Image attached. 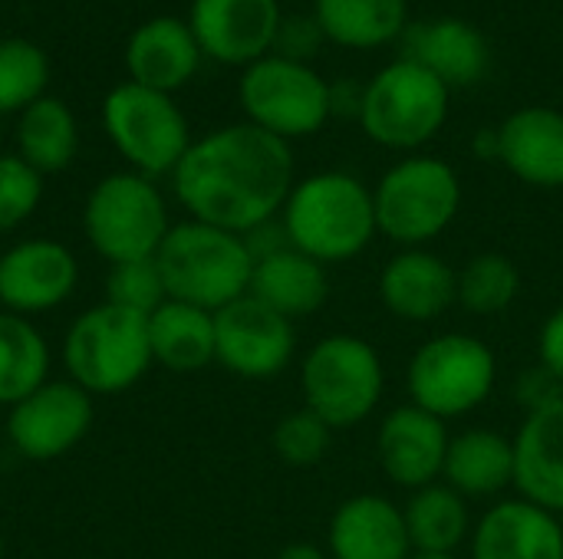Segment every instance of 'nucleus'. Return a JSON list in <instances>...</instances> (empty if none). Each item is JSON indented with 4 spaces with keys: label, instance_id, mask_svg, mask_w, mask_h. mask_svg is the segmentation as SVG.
I'll list each match as a JSON object with an SVG mask.
<instances>
[{
    "label": "nucleus",
    "instance_id": "37",
    "mask_svg": "<svg viewBox=\"0 0 563 559\" xmlns=\"http://www.w3.org/2000/svg\"><path fill=\"white\" fill-rule=\"evenodd\" d=\"M538 366H544L563 385V306H558L538 333Z\"/></svg>",
    "mask_w": 563,
    "mask_h": 559
},
{
    "label": "nucleus",
    "instance_id": "25",
    "mask_svg": "<svg viewBox=\"0 0 563 559\" xmlns=\"http://www.w3.org/2000/svg\"><path fill=\"white\" fill-rule=\"evenodd\" d=\"M251 297L287 320H300L330 300V273L320 260L284 244L254 260Z\"/></svg>",
    "mask_w": 563,
    "mask_h": 559
},
{
    "label": "nucleus",
    "instance_id": "11",
    "mask_svg": "<svg viewBox=\"0 0 563 559\" xmlns=\"http://www.w3.org/2000/svg\"><path fill=\"white\" fill-rule=\"evenodd\" d=\"M102 125L115 152L145 178L172 175L191 148L188 119L168 92L122 82L102 99Z\"/></svg>",
    "mask_w": 563,
    "mask_h": 559
},
{
    "label": "nucleus",
    "instance_id": "12",
    "mask_svg": "<svg viewBox=\"0 0 563 559\" xmlns=\"http://www.w3.org/2000/svg\"><path fill=\"white\" fill-rule=\"evenodd\" d=\"M92 395L69 379H46L23 402L7 409V441L26 461H56L89 435Z\"/></svg>",
    "mask_w": 563,
    "mask_h": 559
},
{
    "label": "nucleus",
    "instance_id": "34",
    "mask_svg": "<svg viewBox=\"0 0 563 559\" xmlns=\"http://www.w3.org/2000/svg\"><path fill=\"white\" fill-rule=\"evenodd\" d=\"M165 300L168 297H165V283H162V273H158L155 257L109 267V277H106V303H115L122 310H132L139 316H148Z\"/></svg>",
    "mask_w": 563,
    "mask_h": 559
},
{
    "label": "nucleus",
    "instance_id": "32",
    "mask_svg": "<svg viewBox=\"0 0 563 559\" xmlns=\"http://www.w3.org/2000/svg\"><path fill=\"white\" fill-rule=\"evenodd\" d=\"M49 59L30 40H0V115L23 112L46 96Z\"/></svg>",
    "mask_w": 563,
    "mask_h": 559
},
{
    "label": "nucleus",
    "instance_id": "40",
    "mask_svg": "<svg viewBox=\"0 0 563 559\" xmlns=\"http://www.w3.org/2000/svg\"><path fill=\"white\" fill-rule=\"evenodd\" d=\"M274 559H330V554L323 550V547H317V544H307V540H300V544H287V547H280Z\"/></svg>",
    "mask_w": 563,
    "mask_h": 559
},
{
    "label": "nucleus",
    "instance_id": "33",
    "mask_svg": "<svg viewBox=\"0 0 563 559\" xmlns=\"http://www.w3.org/2000/svg\"><path fill=\"white\" fill-rule=\"evenodd\" d=\"M271 445H274V455L284 465H290V468H313V465H320L330 455L333 428L320 415H313L310 409H297V412H287L274 425Z\"/></svg>",
    "mask_w": 563,
    "mask_h": 559
},
{
    "label": "nucleus",
    "instance_id": "26",
    "mask_svg": "<svg viewBox=\"0 0 563 559\" xmlns=\"http://www.w3.org/2000/svg\"><path fill=\"white\" fill-rule=\"evenodd\" d=\"M148 346L155 366L178 376L201 372L214 362V313L165 300L148 313Z\"/></svg>",
    "mask_w": 563,
    "mask_h": 559
},
{
    "label": "nucleus",
    "instance_id": "35",
    "mask_svg": "<svg viewBox=\"0 0 563 559\" xmlns=\"http://www.w3.org/2000/svg\"><path fill=\"white\" fill-rule=\"evenodd\" d=\"M43 198V175L20 155H0V234L30 221Z\"/></svg>",
    "mask_w": 563,
    "mask_h": 559
},
{
    "label": "nucleus",
    "instance_id": "6",
    "mask_svg": "<svg viewBox=\"0 0 563 559\" xmlns=\"http://www.w3.org/2000/svg\"><path fill=\"white\" fill-rule=\"evenodd\" d=\"M303 409L333 432L363 425L383 402L386 366L373 343L353 333H333L313 343L300 362Z\"/></svg>",
    "mask_w": 563,
    "mask_h": 559
},
{
    "label": "nucleus",
    "instance_id": "36",
    "mask_svg": "<svg viewBox=\"0 0 563 559\" xmlns=\"http://www.w3.org/2000/svg\"><path fill=\"white\" fill-rule=\"evenodd\" d=\"M320 40H327V36H323L320 23L313 16H290V20L280 23V33H277L274 49H277V56L307 63L317 53Z\"/></svg>",
    "mask_w": 563,
    "mask_h": 559
},
{
    "label": "nucleus",
    "instance_id": "28",
    "mask_svg": "<svg viewBox=\"0 0 563 559\" xmlns=\"http://www.w3.org/2000/svg\"><path fill=\"white\" fill-rule=\"evenodd\" d=\"M323 36L343 49H379L409 26V0H313Z\"/></svg>",
    "mask_w": 563,
    "mask_h": 559
},
{
    "label": "nucleus",
    "instance_id": "42",
    "mask_svg": "<svg viewBox=\"0 0 563 559\" xmlns=\"http://www.w3.org/2000/svg\"><path fill=\"white\" fill-rule=\"evenodd\" d=\"M409 559H459V557H435V554H412Z\"/></svg>",
    "mask_w": 563,
    "mask_h": 559
},
{
    "label": "nucleus",
    "instance_id": "2",
    "mask_svg": "<svg viewBox=\"0 0 563 559\" xmlns=\"http://www.w3.org/2000/svg\"><path fill=\"white\" fill-rule=\"evenodd\" d=\"M290 247L323 267L360 257L379 234L373 188L350 171H317L300 178L280 211Z\"/></svg>",
    "mask_w": 563,
    "mask_h": 559
},
{
    "label": "nucleus",
    "instance_id": "22",
    "mask_svg": "<svg viewBox=\"0 0 563 559\" xmlns=\"http://www.w3.org/2000/svg\"><path fill=\"white\" fill-rule=\"evenodd\" d=\"M498 161L531 188H563V112L525 105L498 125Z\"/></svg>",
    "mask_w": 563,
    "mask_h": 559
},
{
    "label": "nucleus",
    "instance_id": "17",
    "mask_svg": "<svg viewBox=\"0 0 563 559\" xmlns=\"http://www.w3.org/2000/svg\"><path fill=\"white\" fill-rule=\"evenodd\" d=\"M472 559H563V521L518 497L495 501L472 527Z\"/></svg>",
    "mask_w": 563,
    "mask_h": 559
},
{
    "label": "nucleus",
    "instance_id": "4",
    "mask_svg": "<svg viewBox=\"0 0 563 559\" xmlns=\"http://www.w3.org/2000/svg\"><path fill=\"white\" fill-rule=\"evenodd\" d=\"M59 359L66 379L86 389L92 399L129 392L155 366L148 346V316L102 300L69 323Z\"/></svg>",
    "mask_w": 563,
    "mask_h": 559
},
{
    "label": "nucleus",
    "instance_id": "10",
    "mask_svg": "<svg viewBox=\"0 0 563 559\" xmlns=\"http://www.w3.org/2000/svg\"><path fill=\"white\" fill-rule=\"evenodd\" d=\"M238 99L251 125L284 142L310 138L333 119L330 82L310 63L277 53L244 66Z\"/></svg>",
    "mask_w": 563,
    "mask_h": 559
},
{
    "label": "nucleus",
    "instance_id": "31",
    "mask_svg": "<svg viewBox=\"0 0 563 559\" xmlns=\"http://www.w3.org/2000/svg\"><path fill=\"white\" fill-rule=\"evenodd\" d=\"M521 293V270L505 254H475L459 270V306L475 316L505 313Z\"/></svg>",
    "mask_w": 563,
    "mask_h": 559
},
{
    "label": "nucleus",
    "instance_id": "41",
    "mask_svg": "<svg viewBox=\"0 0 563 559\" xmlns=\"http://www.w3.org/2000/svg\"><path fill=\"white\" fill-rule=\"evenodd\" d=\"M475 155L478 158H492V161H498V128H482L478 135H475Z\"/></svg>",
    "mask_w": 563,
    "mask_h": 559
},
{
    "label": "nucleus",
    "instance_id": "27",
    "mask_svg": "<svg viewBox=\"0 0 563 559\" xmlns=\"http://www.w3.org/2000/svg\"><path fill=\"white\" fill-rule=\"evenodd\" d=\"M402 517H406L412 554H435V557H455L468 544L475 527L468 514V501L459 491H452L445 481L409 491V501L402 504Z\"/></svg>",
    "mask_w": 563,
    "mask_h": 559
},
{
    "label": "nucleus",
    "instance_id": "18",
    "mask_svg": "<svg viewBox=\"0 0 563 559\" xmlns=\"http://www.w3.org/2000/svg\"><path fill=\"white\" fill-rule=\"evenodd\" d=\"M383 306L406 323H432L459 300V270L429 247L393 254L379 273Z\"/></svg>",
    "mask_w": 563,
    "mask_h": 559
},
{
    "label": "nucleus",
    "instance_id": "19",
    "mask_svg": "<svg viewBox=\"0 0 563 559\" xmlns=\"http://www.w3.org/2000/svg\"><path fill=\"white\" fill-rule=\"evenodd\" d=\"M327 554L330 559H409L402 507L383 494L346 497L330 517Z\"/></svg>",
    "mask_w": 563,
    "mask_h": 559
},
{
    "label": "nucleus",
    "instance_id": "24",
    "mask_svg": "<svg viewBox=\"0 0 563 559\" xmlns=\"http://www.w3.org/2000/svg\"><path fill=\"white\" fill-rule=\"evenodd\" d=\"M442 481L465 501L501 497L515 488V438L495 428H465L452 435Z\"/></svg>",
    "mask_w": 563,
    "mask_h": 559
},
{
    "label": "nucleus",
    "instance_id": "9",
    "mask_svg": "<svg viewBox=\"0 0 563 559\" xmlns=\"http://www.w3.org/2000/svg\"><path fill=\"white\" fill-rule=\"evenodd\" d=\"M498 385L495 353L472 333H439L426 339L406 369L409 402L442 422L478 412Z\"/></svg>",
    "mask_w": 563,
    "mask_h": 559
},
{
    "label": "nucleus",
    "instance_id": "43",
    "mask_svg": "<svg viewBox=\"0 0 563 559\" xmlns=\"http://www.w3.org/2000/svg\"><path fill=\"white\" fill-rule=\"evenodd\" d=\"M0 559H3V537H0Z\"/></svg>",
    "mask_w": 563,
    "mask_h": 559
},
{
    "label": "nucleus",
    "instance_id": "7",
    "mask_svg": "<svg viewBox=\"0 0 563 559\" xmlns=\"http://www.w3.org/2000/svg\"><path fill=\"white\" fill-rule=\"evenodd\" d=\"M168 231V204L155 181L139 171L106 175L82 204V234L109 267L155 257Z\"/></svg>",
    "mask_w": 563,
    "mask_h": 559
},
{
    "label": "nucleus",
    "instance_id": "1",
    "mask_svg": "<svg viewBox=\"0 0 563 559\" xmlns=\"http://www.w3.org/2000/svg\"><path fill=\"white\" fill-rule=\"evenodd\" d=\"M294 178L290 142L251 125H224L195 138L172 188L191 221H205L234 234H247L280 217Z\"/></svg>",
    "mask_w": 563,
    "mask_h": 559
},
{
    "label": "nucleus",
    "instance_id": "29",
    "mask_svg": "<svg viewBox=\"0 0 563 559\" xmlns=\"http://www.w3.org/2000/svg\"><path fill=\"white\" fill-rule=\"evenodd\" d=\"M79 148L76 115L66 102L43 96L20 112L16 122V155L40 175H56L69 168Z\"/></svg>",
    "mask_w": 563,
    "mask_h": 559
},
{
    "label": "nucleus",
    "instance_id": "3",
    "mask_svg": "<svg viewBox=\"0 0 563 559\" xmlns=\"http://www.w3.org/2000/svg\"><path fill=\"white\" fill-rule=\"evenodd\" d=\"M155 264L168 300L191 303L208 313H218L251 293L254 257L247 241L205 221L188 217L172 224Z\"/></svg>",
    "mask_w": 563,
    "mask_h": 559
},
{
    "label": "nucleus",
    "instance_id": "8",
    "mask_svg": "<svg viewBox=\"0 0 563 559\" xmlns=\"http://www.w3.org/2000/svg\"><path fill=\"white\" fill-rule=\"evenodd\" d=\"M449 92L439 76L399 56L363 86L360 125L383 148H422L449 119Z\"/></svg>",
    "mask_w": 563,
    "mask_h": 559
},
{
    "label": "nucleus",
    "instance_id": "13",
    "mask_svg": "<svg viewBox=\"0 0 563 559\" xmlns=\"http://www.w3.org/2000/svg\"><path fill=\"white\" fill-rule=\"evenodd\" d=\"M297 353L294 320L251 293L214 313V362L247 382L277 379Z\"/></svg>",
    "mask_w": 563,
    "mask_h": 559
},
{
    "label": "nucleus",
    "instance_id": "23",
    "mask_svg": "<svg viewBox=\"0 0 563 559\" xmlns=\"http://www.w3.org/2000/svg\"><path fill=\"white\" fill-rule=\"evenodd\" d=\"M201 46L191 26L178 16H155L142 23L125 43L129 82H139L155 92L181 89L201 66Z\"/></svg>",
    "mask_w": 563,
    "mask_h": 559
},
{
    "label": "nucleus",
    "instance_id": "21",
    "mask_svg": "<svg viewBox=\"0 0 563 559\" xmlns=\"http://www.w3.org/2000/svg\"><path fill=\"white\" fill-rule=\"evenodd\" d=\"M402 56L439 76L449 89L475 86L492 69V46L485 33L459 16L412 23L402 33Z\"/></svg>",
    "mask_w": 563,
    "mask_h": 559
},
{
    "label": "nucleus",
    "instance_id": "38",
    "mask_svg": "<svg viewBox=\"0 0 563 559\" xmlns=\"http://www.w3.org/2000/svg\"><path fill=\"white\" fill-rule=\"evenodd\" d=\"M563 392V385L544 369V366H538V369H528L521 379H518V399H521V405L528 409V412H534V409H541V405H548L551 399H558Z\"/></svg>",
    "mask_w": 563,
    "mask_h": 559
},
{
    "label": "nucleus",
    "instance_id": "30",
    "mask_svg": "<svg viewBox=\"0 0 563 559\" xmlns=\"http://www.w3.org/2000/svg\"><path fill=\"white\" fill-rule=\"evenodd\" d=\"M49 343L26 316L0 310V405L13 409L49 379Z\"/></svg>",
    "mask_w": 563,
    "mask_h": 559
},
{
    "label": "nucleus",
    "instance_id": "14",
    "mask_svg": "<svg viewBox=\"0 0 563 559\" xmlns=\"http://www.w3.org/2000/svg\"><path fill=\"white\" fill-rule=\"evenodd\" d=\"M79 287L76 254L63 241L26 237L0 250V310L40 316L73 300Z\"/></svg>",
    "mask_w": 563,
    "mask_h": 559
},
{
    "label": "nucleus",
    "instance_id": "5",
    "mask_svg": "<svg viewBox=\"0 0 563 559\" xmlns=\"http://www.w3.org/2000/svg\"><path fill=\"white\" fill-rule=\"evenodd\" d=\"M376 227L399 250L442 237L462 211L459 171L435 155H406L373 188Z\"/></svg>",
    "mask_w": 563,
    "mask_h": 559
},
{
    "label": "nucleus",
    "instance_id": "15",
    "mask_svg": "<svg viewBox=\"0 0 563 559\" xmlns=\"http://www.w3.org/2000/svg\"><path fill=\"white\" fill-rule=\"evenodd\" d=\"M284 13L277 0H191L188 26L205 56L251 66L271 56Z\"/></svg>",
    "mask_w": 563,
    "mask_h": 559
},
{
    "label": "nucleus",
    "instance_id": "16",
    "mask_svg": "<svg viewBox=\"0 0 563 559\" xmlns=\"http://www.w3.org/2000/svg\"><path fill=\"white\" fill-rule=\"evenodd\" d=\"M449 441V422L406 402L383 415L376 428V461L396 488L419 491L442 481Z\"/></svg>",
    "mask_w": 563,
    "mask_h": 559
},
{
    "label": "nucleus",
    "instance_id": "39",
    "mask_svg": "<svg viewBox=\"0 0 563 559\" xmlns=\"http://www.w3.org/2000/svg\"><path fill=\"white\" fill-rule=\"evenodd\" d=\"M360 105H363V86L353 82H330V109L333 115H356L360 119Z\"/></svg>",
    "mask_w": 563,
    "mask_h": 559
},
{
    "label": "nucleus",
    "instance_id": "20",
    "mask_svg": "<svg viewBox=\"0 0 563 559\" xmlns=\"http://www.w3.org/2000/svg\"><path fill=\"white\" fill-rule=\"evenodd\" d=\"M515 491L563 517V392L528 412L515 435Z\"/></svg>",
    "mask_w": 563,
    "mask_h": 559
}]
</instances>
